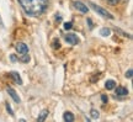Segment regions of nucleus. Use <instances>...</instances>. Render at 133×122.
<instances>
[{"label": "nucleus", "mask_w": 133, "mask_h": 122, "mask_svg": "<svg viewBox=\"0 0 133 122\" xmlns=\"http://www.w3.org/2000/svg\"><path fill=\"white\" fill-rule=\"evenodd\" d=\"M24 11L30 16H39L47 9V0H17Z\"/></svg>", "instance_id": "f257e3e1"}, {"label": "nucleus", "mask_w": 133, "mask_h": 122, "mask_svg": "<svg viewBox=\"0 0 133 122\" xmlns=\"http://www.w3.org/2000/svg\"><path fill=\"white\" fill-rule=\"evenodd\" d=\"M15 48H16V51H17V53H19V61L25 62V63L30 61L29 48H27V46H26L25 43H22V42L16 43Z\"/></svg>", "instance_id": "f03ea898"}, {"label": "nucleus", "mask_w": 133, "mask_h": 122, "mask_svg": "<svg viewBox=\"0 0 133 122\" xmlns=\"http://www.w3.org/2000/svg\"><path fill=\"white\" fill-rule=\"evenodd\" d=\"M89 5H90V6H91V8H92L94 10H95L96 12H97V14L101 15L102 17H107V19H114V16H112V15L110 14L109 11H107V10L102 9V8H100V6H97V5L94 4V3H90V1H89Z\"/></svg>", "instance_id": "7ed1b4c3"}, {"label": "nucleus", "mask_w": 133, "mask_h": 122, "mask_svg": "<svg viewBox=\"0 0 133 122\" xmlns=\"http://www.w3.org/2000/svg\"><path fill=\"white\" fill-rule=\"evenodd\" d=\"M64 40H65L69 44H73V46H75V44L79 43V38H78V36L74 35V33H68V35H65V36H64Z\"/></svg>", "instance_id": "20e7f679"}, {"label": "nucleus", "mask_w": 133, "mask_h": 122, "mask_svg": "<svg viewBox=\"0 0 133 122\" xmlns=\"http://www.w3.org/2000/svg\"><path fill=\"white\" fill-rule=\"evenodd\" d=\"M74 4V6H75V9H78L80 12H83V14H86L88 12V6H86L84 3H81V1H79V0H76V1H74L73 3Z\"/></svg>", "instance_id": "39448f33"}, {"label": "nucleus", "mask_w": 133, "mask_h": 122, "mask_svg": "<svg viewBox=\"0 0 133 122\" xmlns=\"http://www.w3.org/2000/svg\"><path fill=\"white\" fill-rule=\"evenodd\" d=\"M6 91H8V94H9L10 96H11V99L14 100L15 102H17V104L21 102V99L19 98V95L16 94V91H15V90L12 89V88H8V89H6Z\"/></svg>", "instance_id": "423d86ee"}, {"label": "nucleus", "mask_w": 133, "mask_h": 122, "mask_svg": "<svg viewBox=\"0 0 133 122\" xmlns=\"http://www.w3.org/2000/svg\"><path fill=\"white\" fill-rule=\"evenodd\" d=\"M116 94L118 95V96H126V95L128 94V90L126 89L124 86H117L116 88Z\"/></svg>", "instance_id": "0eeeda50"}, {"label": "nucleus", "mask_w": 133, "mask_h": 122, "mask_svg": "<svg viewBox=\"0 0 133 122\" xmlns=\"http://www.w3.org/2000/svg\"><path fill=\"white\" fill-rule=\"evenodd\" d=\"M105 88H106V89L107 90H112V89H115V88H116V81H115V80H107V81H106V84H105Z\"/></svg>", "instance_id": "6e6552de"}, {"label": "nucleus", "mask_w": 133, "mask_h": 122, "mask_svg": "<svg viewBox=\"0 0 133 122\" xmlns=\"http://www.w3.org/2000/svg\"><path fill=\"white\" fill-rule=\"evenodd\" d=\"M10 75H11V76L14 78V80H15V81H16V83H17L19 85L22 84V79L20 78L19 73H16V72H11V73H10Z\"/></svg>", "instance_id": "1a4fd4ad"}, {"label": "nucleus", "mask_w": 133, "mask_h": 122, "mask_svg": "<svg viewBox=\"0 0 133 122\" xmlns=\"http://www.w3.org/2000/svg\"><path fill=\"white\" fill-rule=\"evenodd\" d=\"M63 120L64 121H69V122H73L74 121V116H73V113L69 112V111H66L64 115H63Z\"/></svg>", "instance_id": "9d476101"}, {"label": "nucleus", "mask_w": 133, "mask_h": 122, "mask_svg": "<svg viewBox=\"0 0 133 122\" xmlns=\"http://www.w3.org/2000/svg\"><path fill=\"white\" fill-rule=\"evenodd\" d=\"M48 116V111L47 110H43L42 112H41V115H39V116H38V118H37V121H44V120H46V117H47Z\"/></svg>", "instance_id": "9b49d317"}, {"label": "nucleus", "mask_w": 133, "mask_h": 122, "mask_svg": "<svg viewBox=\"0 0 133 122\" xmlns=\"http://www.w3.org/2000/svg\"><path fill=\"white\" fill-rule=\"evenodd\" d=\"M110 33H111V31H110L107 27H104V28L100 30V35H102L105 37H106V36H110Z\"/></svg>", "instance_id": "f8f14e48"}, {"label": "nucleus", "mask_w": 133, "mask_h": 122, "mask_svg": "<svg viewBox=\"0 0 133 122\" xmlns=\"http://www.w3.org/2000/svg\"><path fill=\"white\" fill-rule=\"evenodd\" d=\"M59 47H61V43H59V40H57V38H56V40L53 41V48H59Z\"/></svg>", "instance_id": "ddd939ff"}, {"label": "nucleus", "mask_w": 133, "mask_h": 122, "mask_svg": "<svg viewBox=\"0 0 133 122\" xmlns=\"http://www.w3.org/2000/svg\"><path fill=\"white\" fill-rule=\"evenodd\" d=\"M91 117L92 118L99 117V111H96V110H91Z\"/></svg>", "instance_id": "4468645a"}, {"label": "nucleus", "mask_w": 133, "mask_h": 122, "mask_svg": "<svg viewBox=\"0 0 133 122\" xmlns=\"http://www.w3.org/2000/svg\"><path fill=\"white\" fill-rule=\"evenodd\" d=\"M6 110L9 111V113L11 115V116H14V111H12V108H11V106H10L9 104H6Z\"/></svg>", "instance_id": "2eb2a0df"}, {"label": "nucleus", "mask_w": 133, "mask_h": 122, "mask_svg": "<svg viewBox=\"0 0 133 122\" xmlns=\"http://www.w3.org/2000/svg\"><path fill=\"white\" fill-rule=\"evenodd\" d=\"M71 26H73L71 22H65V24H64V28H65V30H70Z\"/></svg>", "instance_id": "dca6fc26"}, {"label": "nucleus", "mask_w": 133, "mask_h": 122, "mask_svg": "<svg viewBox=\"0 0 133 122\" xmlns=\"http://www.w3.org/2000/svg\"><path fill=\"white\" fill-rule=\"evenodd\" d=\"M118 1H119V0H107V3H109L110 5H112V6H115V5L117 4Z\"/></svg>", "instance_id": "f3484780"}, {"label": "nucleus", "mask_w": 133, "mask_h": 122, "mask_svg": "<svg viewBox=\"0 0 133 122\" xmlns=\"http://www.w3.org/2000/svg\"><path fill=\"white\" fill-rule=\"evenodd\" d=\"M132 69H129L128 72H127V73H126V78H132Z\"/></svg>", "instance_id": "a211bd4d"}, {"label": "nucleus", "mask_w": 133, "mask_h": 122, "mask_svg": "<svg viewBox=\"0 0 133 122\" xmlns=\"http://www.w3.org/2000/svg\"><path fill=\"white\" fill-rule=\"evenodd\" d=\"M101 100H102V102H104V104H106L109 99H107V96H106V95H102V96H101Z\"/></svg>", "instance_id": "6ab92c4d"}, {"label": "nucleus", "mask_w": 133, "mask_h": 122, "mask_svg": "<svg viewBox=\"0 0 133 122\" xmlns=\"http://www.w3.org/2000/svg\"><path fill=\"white\" fill-rule=\"evenodd\" d=\"M88 22H89V26H90V28H92V22H91L90 19H88Z\"/></svg>", "instance_id": "aec40b11"}, {"label": "nucleus", "mask_w": 133, "mask_h": 122, "mask_svg": "<svg viewBox=\"0 0 133 122\" xmlns=\"http://www.w3.org/2000/svg\"><path fill=\"white\" fill-rule=\"evenodd\" d=\"M56 20H57V21H61V20H62V16H58V14H57V16H56Z\"/></svg>", "instance_id": "412c9836"}]
</instances>
